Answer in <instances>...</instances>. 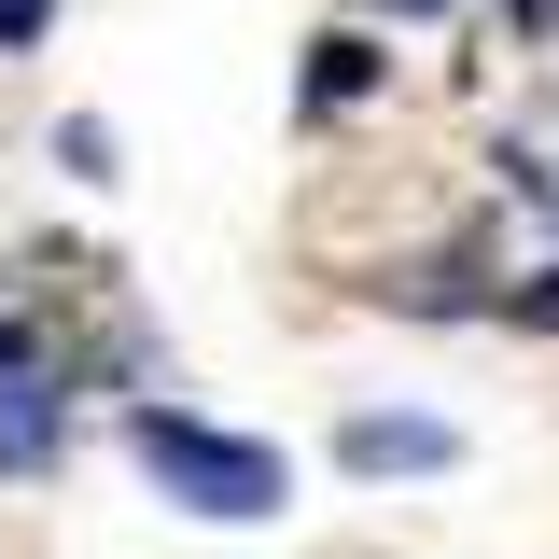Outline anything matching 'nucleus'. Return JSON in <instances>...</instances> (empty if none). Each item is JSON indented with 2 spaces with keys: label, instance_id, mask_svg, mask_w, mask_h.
<instances>
[{
  "label": "nucleus",
  "instance_id": "nucleus-8",
  "mask_svg": "<svg viewBox=\"0 0 559 559\" xmlns=\"http://www.w3.org/2000/svg\"><path fill=\"white\" fill-rule=\"evenodd\" d=\"M378 14H448V0H378Z\"/></svg>",
  "mask_w": 559,
  "mask_h": 559
},
{
  "label": "nucleus",
  "instance_id": "nucleus-1",
  "mask_svg": "<svg viewBox=\"0 0 559 559\" xmlns=\"http://www.w3.org/2000/svg\"><path fill=\"white\" fill-rule=\"evenodd\" d=\"M127 448H140V476L168 489V503H197V518H280V503H294V462H280V448L210 433V419H182V406H140Z\"/></svg>",
  "mask_w": 559,
  "mask_h": 559
},
{
  "label": "nucleus",
  "instance_id": "nucleus-6",
  "mask_svg": "<svg viewBox=\"0 0 559 559\" xmlns=\"http://www.w3.org/2000/svg\"><path fill=\"white\" fill-rule=\"evenodd\" d=\"M0 378H28V336H14V322H0Z\"/></svg>",
  "mask_w": 559,
  "mask_h": 559
},
{
  "label": "nucleus",
  "instance_id": "nucleus-7",
  "mask_svg": "<svg viewBox=\"0 0 559 559\" xmlns=\"http://www.w3.org/2000/svg\"><path fill=\"white\" fill-rule=\"evenodd\" d=\"M503 14H518V28H559V0H503Z\"/></svg>",
  "mask_w": 559,
  "mask_h": 559
},
{
  "label": "nucleus",
  "instance_id": "nucleus-3",
  "mask_svg": "<svg viewBox=\"0 0 559 559\" xmlns=\"http://www.w3.org/2000/svg\"><path fill=\"white\" fill-rule=\"evenodd\" d=\"M57 433H70V406H57V378H43V364H28V378H0V476L57 462Z\"/></svg>",
  "mask_w": 559,
  "mask_h": 559
},
{
  "label": "nucleus",
  "instance_id": "nucleus-5",
  "mask_svg": "<svg viewBox=\"0 0 559 559\" xmlns=\"http://www.w3.org/2000/svg\"><path fill=\"white\" fill-rule=\"evenodd\" d=\"M57 28V0H0V43H43Z\"/></svg>",
  "mask_w": 559,
  "mask_h": 559
},
{
  "label": "nucleus",
  "instance_id": "nucleus-2",
  "mask_svg": "<svg viewBox=\"0 0 559 559\" xmlns=\"http://www.w3.org/2000/svg\"><path fill=\"white\" fill-rule=\"evenodd\" d=\"M336 462L349 476H433V462H462V433H448V419H392V406H364L336 433Z\"/></svg>",
  "mask_w": 559,
  "mask_h": 559
},
{
  "label": "nucleus",
  "instance_id": "nucleus-4",
  "mask_svg": "<svg viewBox=\"0 0 559 559\" xmlns=\"http://www.w3.org/2000/svg\"><path fill=\"white\" fill-rule=\"evenodd\" d=\"M364 84H378V43H364V28L308 43V98H364Z\"/></svg>",
  "mask_w": 559,
  "mask_h": 559
}]
</instances>
